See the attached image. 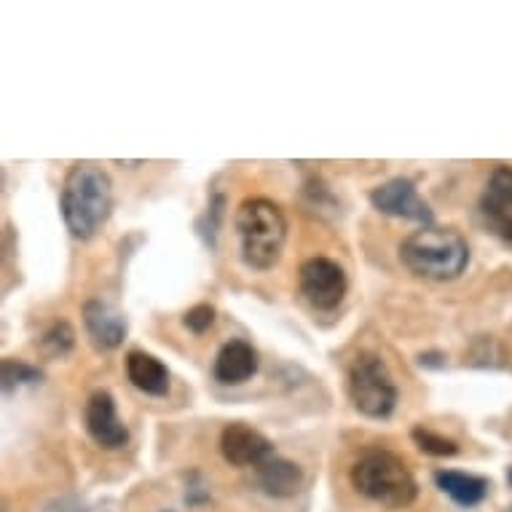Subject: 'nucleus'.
I'll use <instances>...</instances> for the list:
<instances>
[{"mask_svg": "<svg viewBox=\"0 0 512 512\" xmlns=\"http://www.w3.org/2000/svg\"><path fill=\"white\" fill-rule=\"evenodd\" d=\"M59 210L65 226L76 239L86 242L97 236L113 212V183L108 172L92 161L73 164L62 185Z\"/></svg>", "mask_w": 512, "mask_h": 512, "instance_id": "nucleus-1", "label": "nucleus"}, {"mask_svg": "<svg viewBox=\"0 0 512 512\" xmlns=\"http://www.w3.org/2000/svg\"><path fill=\"white\" fill-rule=\"evenodd\" d=\"M400 261L421 279L454 282L470 266V244L456 228L421 226L403 239Z\"/></svg>", "mask_w": 512, "mask_h": 512, "instance_id": "nucleus-2", "label": "nucleus"}, {"mask_svg": "<svg viewBox=\"0 0 512 512\" xmlns=\"http://www.w3.org/2000/svg\"><path fill=\"white\" fill-rule=\"evenodd\" d=\"M234 223L242 244V261L252 271L274 269L287 242V218L282 207L266 196H250L236 207Z\"/></svg>", "mask_w": 512, "mask_h": 512, "instance_id": "nucleus-3", "label": "nucleus"}, {"mask_svg": "<svg viewBox=\"0 0 512 512\" xmlns=\"http://www.w3.org/2000/svg\"><path fill=\"white\" fill-rule=\"evenodd\" d=\"M352 486L370 502H378L389 510H405L416 502L419 483L413 478L411 467L392 451H365L352 464Z\"/></svg>", "mask_w": 512, "mask_h": 512, "instance_id": "nucleus-4", "label": "nucleus"}, {"mask_svg": "<svg viewBox=\"0 0 512 512\" xmlns=\"http://www.w3.org/2000/svg\"><path fill=\"white\" fill-rule=\"evenodd\" d=\"M346 392L354 411L368 419H389L400 397L387 362L376 352H360L354 357L346 373Z\"/></svg>", "mask_w": 512, "mask_h": 512, "instance_id": "nucleus-5", "label": "nucleus"}, {"mask_svg": "<svg viewBox=\"0 0 512 512\" xmlns=\"http://www.w3.org/2000/svg\"><path fill=\"white\" fill-rule=\"evenodd\" d=\"M298 287H301V295L309 306L319 311H333L346 298L349 279H346V271L336 261L317 255V258H309V261L301 263Z\"/></svg>", "mask_w": 512, "mask_h": 512, "instance_id": "nucleus-6", "label": "nucleus"}, {"mask_svg": "<svg viewBox=\"0 0 512 512\" xmlns=\"http://www.w3.org/2000/svg\"><path fill=\"white\" fill-rule=\"evenodd\" d=\"M370 204H373V210L389 215V218L416 220L421 226H435L432 223L435 212L421 199L419 188L408 177H392L387 183L376 185L370 191Z\"/></svg>", "mask_w": 512, "mask_h": 512, "instance_id": "nucleus-7", "label": "nucleus"}, {"mask_svg": "<svg viewBox=\"0 0 512 512\" xmlns=\"http://www.w3.org/2000/svg\"><path fill=\"white\" fill-rule=\"evenodd\" d=\"M220 454L228 464L234 467H261L263 462H269L274 454V445L263 432H258L244 421H234L226 424L220 432Z\"/></svg>", "mask_w": 512, "mask_h": 512, "instance_id": "nucleus-8", "label": "nucleus"}, {"mask_svg": "<svg viewBox=\"0 0 512 512\" xmlns=\"http://www.w3.org/2000/svg\"><path fill=\"white\" fill-rule=\"evenodd\" d=\"M86 432L94 443L105 448V451H118L129 443V429L124 427V421L118 419L116 400L108 389H97L84 411Z\"/></svg>", "mask_w": 512, "mask_h": 512, "instance_id": "nucleus-9", "label": "nucleus"}, {"mask_svg": "<svg viewBox=\"0 0 512 512\" xmlns=\"http://www.w3.org/2000/svg\"><path fill=\"white\" fill-rule=\"evenodd\" d=\"M480 212L491 234L512 242V167H496L480 196Z\"/></svg>", "mask_w": 512, "mask_h": 512, "instance_id": "nucleus-10", "label": "nucleus"}, {"mask_svg": "<svg viewBox=\"0 0 512 512\" xmlns=\"http://www.w3.org/2000/svg\"><path fill=\"white\" fill-rule=\"evenodd\" d=\"M84 328L100 352H113V349L124 344L126 338L124 314L105 301L84 303Z\"/></svg>", "mask_w": 512, "mask_h": 512, "instance_id": "nucleus-11", "label": "nucleus"}, {"mask_svg": "<svg viewBox=\"0 0 512 512\" xmlns=\"http://www.w3.org/2000/svg\"><path fill=\"white\" fill-rule=\"evenodd\" d=\"M212 373L226 387L244 384V381H250L258 373V352L252 349V344L242 341V338H234V341L220 346Z\"/></svg>", "mask_w": 512, "mask_h": 512, "instance_id": "nucleus-12", "label": "nucleus"}, {"mask_svg": "<svg viewBox=\"0 0 512 512\" xmlns=\"http://www.w3.org/2000/svg\"><path fill=\"white\" fill-rule=\"evenodd\" d=\"M126 378L132 381V387L151 397H164L169 392L167 365L143 349H132L126 354Z\"/></svg>", "mask_w": 512, "mask_h": 512, "instance_id": "nucleus-13", "label": "nucleus"}, {"mask_svg": "<svg viewBox=\"0 0 512 512\" xmlns=\"http://www.w3.org/2000/svg\"><path fill=\"white\" fill-rule=\"evenodd\" d=\"M258 486L263 488V494L287 499V496H295L301 491L303 470L290 459L271 456L269 462H263L258 467Z\"/></svg>", "mask_w": 512, "mask_h": 512, "instance_id": "nucleus-14", "label": "nucleus"}, {"mask_svg": "<svg viewBox=\"0 0 512 512\" xmlns=\"http://www.w3.org/2000/svg\"><path fill=\"white\" fill-rule=\"evenodd\" d=\"M435 483L443 494H448L459 507H467V510L478 507L488 496V488H491V483L486 478L459 470H437Z\"/></svg>", "mask_w": 512, "mask_h": 512, "instance_id": "nucleus-15", "label": "nucleus"}, {"mask_svg": "<svg viewBox=\"0 0 512 512\" xmlns=\"http://www.w3.org/2000/svg\"><path fill=\"white\" fill-rule=\"evenodd\" d=\"M41 352L49 357V360H62V357H68L73 352V346H76V330L70 322L65 319H57V322H51L49 328L43 330L41 341Z\"/></svg>", "mask_w": 512, "mask_h": 512, "instance_id": "nucleus-16", "label": "nucleus"}, {"mask_svg": "<svg viewBox=\"0 0 512 512\" xmlns=\"http://www.w3.org/2000/svg\"><path fill=\"white\" fill-rule=\"evenodd\" d=\"M411 437H413V443L419 445V451H424V454L429 456H437V459L459 454V445H456V440L440 435V432H435V429L413 427Z\"/></svg>", "mask_w": 512, "mask_h": 512, "instance_id": "nucleus-17", "label": "nucleus"}, {"mask_svg": "<svg viewBox=\"0 0 512 512\" xmlns=\"http://www.w3.org/2000/svg\"><path fill=\"white\" fill-rule=\"evenodd\" d=\"M43 373L33 365H27L22 360H11L6 357L3 360V392L9 395L14 387H22V384H41Z\"/></svg>", "mask_w": 512, "mask_h": 512, "instance_id": "nucleus-18", "label": "nucleus"}, {"mask_svg": "<svg viewBox=\"0 0 512 512\" xmlns=\"http://www.w3.org/2000/svg\"><path fill=\"white\" fill-rule=\"evenodd\" d=\"M183 325L185 330H191V333H196V336H202V333H207V330L215 325V309H212L210 303H196L194 309L185 311Z\"/></svg>", "mask_w": 512, "mask_h": 512, "instance_id": "nucleus-19", "label": "nucleus"}, {"mask_svg": "<svg viewBox=\"0 0 512 512\" xmlns=\"http://www.w3.org/2000/svg\"><path fill=\"white\" fill-rule=\"evenodd\" d=\"M507 483H510V486H512V467H510V472H507Z\"/></svg>", "mask_w": 512, "mask_h": 512, "instance_id": "nucleus-20", "label": "nucleus"}]
</instances>
